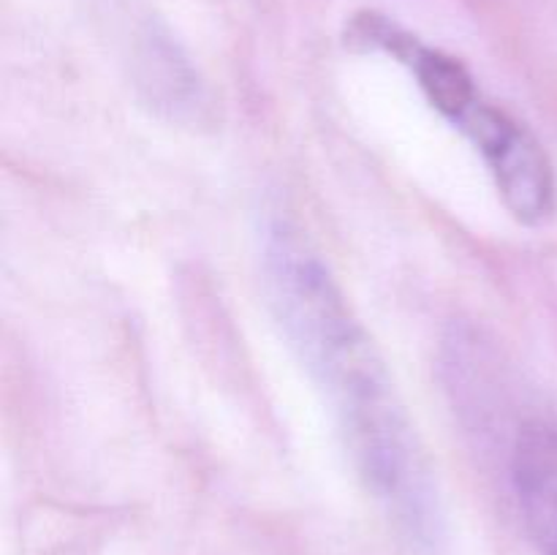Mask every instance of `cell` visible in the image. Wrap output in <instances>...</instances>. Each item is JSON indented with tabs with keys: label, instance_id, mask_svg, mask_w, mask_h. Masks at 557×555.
<instances>
[{
	"label": "cell",
	"instance_id": "obj_1",
	"mask_svg": "<svg viewBox=\"0 0 557 555\" xmlns=\"http://www.w3.org/2000/svg\"><path fill=\"white\" fill-rule=\"evenodd\" d=\"M272 310L315 384L326 392L346 446L375 498L419 544L438 536V493L413 424L373 341L308 239L286 221L264 234Z\"/></svg>",
	"mask_w": 557,
	"mask_h": 555
}]
</instances>
